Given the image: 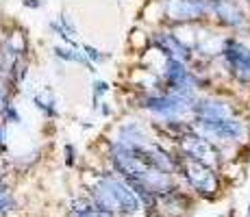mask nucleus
<instances>
[{"label": "nucleus", "mask_w": 250, "mask_h": 217, "mask_svg": "<svg viewBox=\"0 0 250 217\" xmlns=\"http://www.w3.org/2000/svg\"><path fill=\"white\" fill-rule=\"evenodd\" d=\"M89 197L96 209L109 211V213L135 215L144 209L139 196L122 176H115V172H104L98 176L89 191Z\"/></svg>", "instance_id": "nucleus-1"}, {"label": "nucleus", "mask_w": 250, "mask_h": 217, "mask_svg": "<svg viewBox=\"0 0 250 217\" xmlns=\"http://www.w3.org/2000/svg\"><path fill=\"white\" fill-rule=\"evenodd\" d=\"M191 128L200 133L215 146L224 148L229 146H242L250 139V122L244 115H235V118L224 119H198L191 118Z\"/></svg>", "instance_id": "nucleus-2"}, {"label": "nucleus", "mask_w": 250, "mask_h": 217, "mask_svg": "<svg viewBox=\"0 0 250 217\" xmlns=\"http://www.w3.org/2000/svg\"><path fill=\"white\" fill-rule=\"evenodd\" d=\"M224 74L237 87L250 89V46L239 35H227L218 59Z\"/></svg>", "instance_id": "nucleus-3"}, {"label": "nucleus", "mask_w": 250, "mask_h": 217, "mask_svg": "<svg viewBox=\"0 0 250 217\" xmlns=\"http://www.w3.org/2000/svg\"><path fill=\"white\" fill-rule=\"evenodd\" d=\"M179 174L183 176L185 185L189 187L191 194H196L198 197L213 200V197L220 196V189H222V176H220L218 167H211L203 161H196V158L181 157Z\"/></svg>", "instance_id": "nucleus-4"}, {"label": "nucleus", "mask_w": 250, "mask_h": 217, "mask_svg": "<svg viewBox=\"0 0 250 217\" xmlns=\"http://www.w3.org/2000/svg\"><path fill=\"white\" fill-rule=\"evenodd\" d=\"M198 96H187L176 94V91H155V94H146L142 98V109H146L152 118L161 119V122H170V119H185L191 115V104Z\"/></svg>", "instance_id": "nucleus-5"}, {"label": "nucleus", "mask_w": 250, "mask_h": 217, "mask_svg": "<svg viewBox=\"0 0 250 217\" xmlns=\"http://www.w3.org/2000/svg\"><path fill=\"white\" fill-rule=\"evenodd\" d=\"M161 18L170 28L205 24L211 20L209 0H163Z\"/></svg>", "instance_id": "nucleus-6"}, {"label": "nucleus", "mask_w": 250, "mask_h": 217, "mask_svg": "<svg viewBox=\"0 0 250 217\" xmlns=\"http://www.w3.org/2000/svg\"><path fill=\"white\" fill-rule=\"evenodd\" d=\"M209 13L222 31L239 37L250 33V9L244 0H209Z\"/></svg>", "instance_id": "nucleus-7"}, {"label": "nucleus", "mask_w": 250, "mask_h": 217, "mask_svg": "<svg viewBox=\"0 0 250 217\" xmlns=\"http://www.w3.org/2000/svg\"><path fill=\"white\" fill-rule=\"evenodd\" d=\"M242 115V109L229 96L220 94H200L191 104V118L198 119H224Z\"/></svg>", "instance_id": "nucleus-8"}, {"label": "nucleus", "mask_w": 250, "mask_h": 217, "mask_svg": "<svg viewBox=\"0 0 250 217\" xmlns=\"http://www.w3.org/2000/svg\"><path fill=\"white\" fill-rule=\"evenodd\" d=\"M150 43L163 59H181V61H187V63H194V59H196L191 43L185 41L181 35H176L174 28L152 33Z\"/></svg>", "instance_id": "nucleus-9"}, {"label": "nucleus", "mask_w": 250, "mask_h": 217, "mask_svg": "<svg viewBox=\"0 0 250 217\" xmlns=\"http://www.w3.org/2000/svg\"><path fill=\"white\" fill-rule=\"evenodd\" d=\"M115 137H118L115 139L118 143H122V146H126V148H133V150L150 143V137H148L146 128H144L137 119H126V122L120 124Z\"/></svg>", "instance_id": "nucleus-10"}, {"label": "nucleus", "mask_w": 250, "mask_h": 217, "mask_svg": "<svg viewBox=\"0 0 250 217\" xmlns=\"http://www.w3.org/2000/svg\"><path fill=\"white\" fill-rule=\"evenodd\" d=\"M48 26L52 28V31L57 33V35L63 39V43H68V46H79V28H76V24L72 22L70 13H61L57 20H52Z\"/></svg>", "instance_id": "nucleus-11"}, {"label": "nucleus", "mask_w": 250, "mask_h": 217, "mask_svg": "<svg viewBox=\"0 0 250 217\" xmlns=\"http://www.w3.org/2000/svg\"><path fill=\"white\" fill-rule=\"evenodd\" d=\"M52 52H55V57L59 61H65V63H79V65H85L89 72H96V65L91 63L87 57H85V52L79 50V48L68 46V43H59V46L52 48Z\"/></svg>", "instance_id": "nucleus-12"}, {"label": "nucleus", "mask_w": 250, "mask_h": 217, "mask_svg": "<svg viewBox=\"0 0 250 217\" xmlns=\"http://www.w3.org/2000/svg\"><path fill=\"white\" fill-rule=\"evenodd\" d=\"M33 104H35L46 118H57V115H59V107H57L59 100H57V96L52 94V89H48V87L42 89L40 94L33 96Z\"/></svg>", "instance_id": "nucleus-13"}, {"label": "nucleus", "mask_w": 250, "mask_h": 217, "mask_svg": "<svg viewBox=\"0 0 250 217\" xmlns=\"http://www.w3.org/2000/svg\"><path fill=\"white\" fill-rule=\"evenodd\" d=\"M81 50L85 52V57H87V59H89L94 65L107 63V61L111 59V55H107V52H103V50H100V48L91 46V43H83V46H81Z\"/></svg>", "instance_id": "nucleus-14"}, {"label": "nucleus", "mask_w": 250, "mask_h": 217, "mask_svg": "<svg viewBox=\"0 0 250 217\" xmlns=\"http://www.w3.org/2000/svg\"><path fill=\"white\" fill-rule=\"evenodd\" d=\"M109 83L103 79H94V83H91V100H94V109L100 107V98H104V96L109 94Z\"/></svg>", "instance_id": "nucleus-15"}, {"label": "nucleus", "mask_w": 250, "mask_h": 217, "mask_svg": "<svg viewBox=\"0 0 250 217\" xmlns=\"http://www.w3.org/2000/svg\"><path fill=\"white\" fill-rule=\"evenodd\" d=\"M0 122L4 124H22V115L13 102H7L0 111Z\"/></svg>", "instance_id": "nucleus-16"}, {"label": "nucleus", "mask_w": 250, "mask_h": 217, "mask_svg": "<svg viewBox=\"0 0 250 217\" xmlns=\"http://www.w3.org/2000/svg\"><path fill=\"white\" fill-rule=\"evenodd\" d=\"M18 206V202L13 200L11 196H4V197H0V217L2 215H7V213H11L13 209Z\"/></svg>", "instance_id": "nucleus-17"}, {"label": "nucleus", "mask_w": 250, "mask_h": 217, "mask_svg": "<svg viewBox=\"0 0 250 217\" xmlns=\"http://www.w3.org/2000/svg\"><path fill=\"white\" fill-rule=\"evenodd\" d=\"M63 154H65V165L72 167V165H74V161H76V150H74V146H72V143H68V146L63 148Z\"/></svg>", "instance_id": "nucleus-18"}, {"label": "nucleus", "mask_w": 250, "mask_h": 217, "mask_svg": "<svg viewBox=\"0 0 250 217\" xmlns=\"http://www.w3.org/2000/svg\"><path fill=\"white\" fill-rule=\"evenodd\" d=\"M7 102H11V100H9V87L4 80H0V111H2V107Z\"/></svg>", "instance_id": "nucleus-19"}, {"label": "nucleus", "mask_w": 250, "mask_h": 217, "mask_svg": "<svg viewBox=\"0 0 250 217\" xmlns=\"http://www.w3.org/2000/svg\"><path fill=\"white\" fill-rule=\"evenodd\" d=\"M22 7H26V9H42V7H44V0H22Z\"/></svg>", "instance_id": "nucleus-20"}, {"label": "nucleus", "mask_w": 250, "mask_h": 217, "mask_svg": "<svg viewBox=\"0 0 250 217\" xmlns=\"http://www.w3.org/2000/svg\"><path fill=\"white\" fill-rule=\"evenodd\" d=\"M98 111H100V115H103V118H109V115H111V107H109L107 102H100Z\"/></svg>", "instance_id": "nucleus-21"}, {"label": "nucleus", "mask_w": 250, "mask_h": 217, "mask_svg": "<svg viewBox=\"0 0 250 217\" xmlns=\"http://www.w3.org/2000/svg\"><path fill=\"white\" fill-rule=\"evenodd\" d=\"M7 141V124L4 122H0V146Z\"/></svg>", "instance_id": "nucleus-22"}, {"label": "nucleus", "mask_w": 250, "mask_h": 217, "mask_svg": "<svg viewBox=\"0 0 250 217\" xmlns=\"http://www.w3.org/2000/svg\"><path fill=\"white\" fill-rule=\"evenodd\" d=\"M4 196H9L7 194V185H2V182H0V197H4Z\"/></svg>", "instance_id": "nucleus-23"}, {"label": "nucleus", "mask_w": 250, "mask_h": 217, "mask_svg": "<svg viewBox=\"0 0 250 217\" xmlns=\"http://www.w3.org/2000/svg\"><path fill=\"white\" fill-rule=\"evenodd\" d=\"M246 217H250V202H248V209H246Z\"/></svg>", "instance_id": "nucleus-24"}, {"label": "nucleus", "mask_w": 250, "mask_h": 217, "mask_svg": "<svg viewBox=\"0 0 250 217\" xmlns=\"http://www.w3.org/2000/svg\"><path fill=\"white\" fill-rule=\"evenodd\" d=\"M244 4H246V7L250 9V0H244Z\"/></svg>", "instance_id": "nucleus-25"}, {"label": "nucleus", "mask_w": 250, "mask_h": 217, "mask_svg": "<svg viewBox=\"0 0 250 217\" xmlns=\"http://www.w3.org/2000/svg\"><path fill=\"white\" fill-rule=\"evenodd\" d=\"M148 217H157V215H152V213H150V215H148Z\"/></svg>", "instance_id": "nucleus-26"}, {"label": "nucleus", "mask_w": 250, "mask_h": 217, "mask_svg": "<svg viewBox=\"0 0 250 217\" xmlns=\"http://www.w3.org/2000/svg\"><path fill=\"white\" fill-rule=\"evenodd\" d=\"M113 217H118V215H113Z\"/></svg>", "instance_id": "nucleus-27"}]
</instances>
